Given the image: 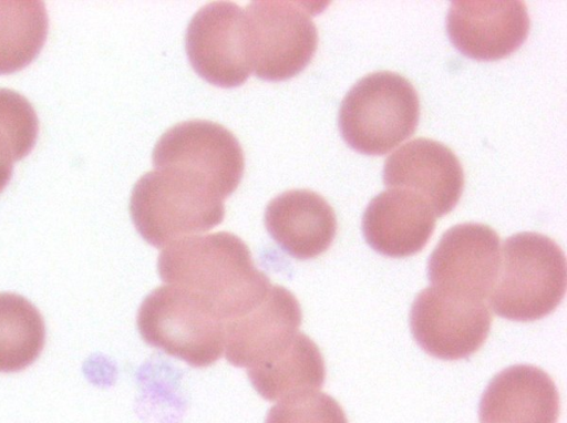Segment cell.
Segmentation results:
<instances>
[{"instance_id": "obj_8", "label": "cell", "mask_w": 567, "mask_h": 423, "mask_svg": "<svg viewBox=\"0 0 567 423\" xmlns=\"http://www.w3.org/2000/svg\"><path fill=\"white\" fill-rule=\"evenodd\" d=\"M491 323V312L483 300L434 286L417 295L410 313V327L417 344L442 360L472 355L486 340Z\"/></svg>"}, {"instance_id": "obj_7", "label": "cell", "mask_w": 567, "mask_h": 423, "mask_svg": "<svg viewBox=\"0 0 567 423\" xmlns=\"http://www.w3.org/2000/svg\"><path fill=\"white\" fill-rule=\"evenodd\" d=\"M154 168H177L206 183L223 200L238 187L245 167L241 146L226 127L194 120L167 130L153 149Z\"/></svg>"}, {"instance_id": "obj_22", "label": "cell", "mask_w": 567, "mask_h": 423, "mask_svg": "<svg viewBox=\"0 0 567 423\" xmlns=\"http://www.w3.org/2000/svg\"><path fill=\"white\" fill-rule=\"evenodd\" d=\"M18 161L10 137L0 128V193L11 179L13 163Z\"/></svg>"}, {"instance_id": "obj_3", "label": "cell", "mask_w": 567, "mask_h": 423, "mask_svg": "<svg viewBox=\"0 0 567 423\" xmlns=\"http://www.w3.org/2000/svg\"><path fill=\"white\" fill-rule=\"evenodd\" d=\"M566 274L565 254L553 239L532 231L515 234L503 244L491 306L508 320H538L561 302Z\"/></svg>"}, {"instance_id": "obj_20", "label": "cell", "mask_w": 567, "mask_h": 423, "mask_svg": "<svg viewBox=\"0 0 567 423\" xmlns=\"http://www.w3.org/2000/svg\"><path fill=\"white\" fill-rule=\"evenodd\" d=\"M265 423H348L340 404L319 391H306L280 400Z\"/></svg>"}, {"instance_id": "obj_9", "label": "cell", "mask_w": 567, "mask_h": 423, "mask_svg": "<svg viewBox=\"0 0 567 423\" xmlns=\"http://www.w3.org/2000/svg\"><path fill=\"white\" fill-rule=\"evenodd\" d=\"M185 48L194 71L216 86H239L251 72L245 11L234 2L200 8L187 25Z\"/></svg>"}, {"instance_id": "obj_1", "label": "cell", "mask_w": 567, "mask_h": 423, "mask_svg": "<svg viewBox=\"0 0 567 423\" xmlns=\"http://www.w3.org/2000/svg\"><path fill=\"white\" fill-rule=\"evenodd\" d=\"M157 270L166 285L193 296L224 323L257 307L271 288L248 246L226 231L171 243L158 256Z\"/></svg>"}, {"instance_id": "obj_21", "label": "cell", "mask_w": 567, "mask_h": 423, "mask_svg": "<svg viewBox=\"0 0 567 423\" xmlns=\"http://www.w3.org/2000/svg\"><path fill=\"white\" fill-rule=\"evenodd\" d=\"M0 128L10 137L18 161L31 152L38 137L39 121L31 103L12 90L0 89Z\"/></svg>"}, {"instance_id": "obj_14", "label": "cell", "mask_w": 567, "mask_h": 423, "mask_svg": "<svg viewBox=\"0 0 567 423\" xmlns=\"http://www.w3.org/2000/svg\"><path fill=\"white\" fill-rule=\"evenodd\" d=\"M435 227V216L419 195L389 188L377 195L362 216L365 241L381 255L402 258L423 249Z\"/></svg>"}, {"instance_id": "obj_5", "label": "cell", "mask_w": 567, "mask_h": 423, "mask_svg": "<svg viewBox=\"0 0 567 423\" xmlns=\"http://www.w3.org/2000/svg\"><path fill=\"white\" fill-rule=\"evenodd\" d=\"M137 330L151 347L194 368L212 365L224 352V321L187 292L163 285L142 301Z\"/></svg>"}, {"instance_id": "obj_12", "label": "cell", "mask_w": 567, "mask_h": 423, "mask_svg": "<svg viewBox=\"0 0 567 423\" xmlns=\"http://www.w3.org/2000/svg\"><path fill=\"white\" fill-rule=\"evenodd\" d=\"M385 187L410 190L422 197L435 217L454 209L464 186L456 155L445 145L415 138L392 153L383 167Z\"/></svg>"}, {"instance_id": "obj_6", "label": "cell", "mask_w": 567, "mask_h": 423, "mask_svg": "<svg viewBox=\"0 0 567 423\" xmlns=\"http://www.w3.org/2000/svg\"><path fill=\"white\" fill-rule=\"evenodd\" d=\"M308 4L282 0L248 3L245 17L249 60L251 71L259 79L285 81L310 63L318 33Z\"/></svg>"}, {"instance_id": "obj_4", "label": "cell", "mask_w": 567, "mask_h": 423, "mask_svg": "<svg viewBox=\"0 0 567 423\" xmlns=\"http://www.w3.org/2000/svg\"><path fill=\"white\" fill-rule=\"evenodd\" d=\"M420 103L402 75L382 71L358 81L342 100L339 130L346 143L365 155H383L415 131Z\"/></svg>"}, {"instance_id": "obj_15", "label": "cell", "mask_w": 567, "mask_h": 423, "mask_svg": "<svg viewBox=\"0 0 567 423\" xmlns=\"http://www.w3.org/2000/svg\"><path fill=\"white\" fill-rule=\"evenodd\" d=\"M482 423H556L559 395L542 369L516 364L497 373L485 389L478 407Z\"/></svg>"}, {"instance_id": "obj_16", "label": "cell", "mask_w": 567, "mask_h": 423, "mask_svg": "<svg viewBox=\"0 0 567 423\" xmlns=\"http://www.w3.org/2000/svg\"><path fill=\"white\" fill-rule=\"evenodd\" d=\"M265 226L286 254L306 260L330 247L337 231V218L332 207L319 194L292 189L269 202Z\"/></svg>"}, {"instance_id": "obj_19", "label": "cell", "mask_w": 567, "mask_h": 423, "mask_svg": "<svg viewBox=\"0 0 567 423\" xmlns=\"http://www.w3.org/2000/svg\"><path fill=\"white\" fill-rule=\"evenodd\" d=\"M45 328L39 310L16 293H0V372H17L40 355Z\"/></svg>"}, {"instance_id": "obj_17", "label": "cell", "mask_w": 567, "mask_h": 423, "mask_svg": "<svg viewBox=\"0 0 567 423\" xmlns=\"http://www.w3.org/2000/svg\"><path fill=\"white\" fill-rule=\"evenodd\" d=\"M247 374L256 392L274 402L320 389L326 367L317 344L298 331L282 350L247 369Z\"/></svg>"}, {"instance_id": "obj_18", "label": "cell", "mask_w": 567, "mask_h": 423, "mask_svg": "<svg viewBox=\"0 0 567 423\" xmlns=\"http://www.w3.org/2000/svg\"><path fill=\"white\" fill-rule=\"evenodd\" d=\"M45 6L39 0H0V74L17 72L41 51L48 34Z\"/></svg>"}, {"instance_id": "obj_10", "label": "cell", "mask_w": 567, "mask_h": 423, "mask_svg": "<svg viewBox=\"0 0 567 423\" xmlns=\"http://www.w3.org/2000/svg\"><path fill=\"white\" fill-rule=\"evenodd\" d=\"M501 262L499 237L487 225L465 223L450 228L429 259L432 286L483 300L495 283Z\"/></svg>"}, {"instance_id": "obj_11", "label": "cell", "mask_w": 567, "mask_h": 423, "mask_svg": "<svg viewBox=\"0 0 567 423\" xmlns=\"http://www.w3.org/2000/svg\"><path fill=\"white\" fill-rule=\"evenodd\" d=\"M446 31L465 56L496 61L522 47L528 35L525 2L462 0L450 3Z\"/></svg>"}, {"instance_id": "obj_2", "label": "cell", "mask_w": 567, "mask_h": 423, "mask_svg": "<svg viewBox=\"0 0 567 423\" xmlns=\"http://www.w3.org/2000/svg\"><path fill=\"white\" fill-rule=\"evenodd\" d=\"M130 214L142 238L163 248L219 225L225 206L197 176L177 168H157L135 183Z\"/></svg>"}, {"instance_id": "obj_13", "label": "cell", "mask_w": 567, "mask_h": 423, "mask_svg": "<svg viewBox=\"0 0 567 423\" xmlns=\"http://www.w3.org/2000/svg\"><path fill=\"white\" fill-rule=\"evenodd\" d=\"M301 319V308L293 293L282 286H271L257 307L224 323L227 361L249 369L267 360L291 341Z\"/></svg>"}]
</instances>
